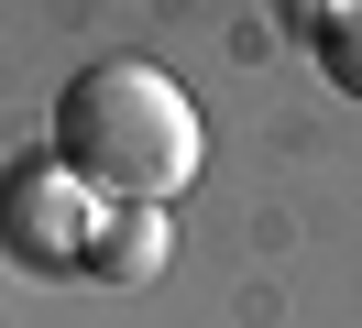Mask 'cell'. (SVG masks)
<instances>
[{
    "label": "cell",
    "instance_id": "cell-1",
    "mask_svg": "<svg viewBox=\"0 0 362 328\" xmlns=\"http://www.w3.org/2000/svg\"><path fill=\"white\" fill-rule=\"evenodd\" d=\"M209 131H198V99H187L165 66H132V55H99L55 87V164L99 197V208H165V197L198 175Z\"/></svg>",
    "mask_w": 362,
    "mask_h": 328
},
{
    "label": "cell",
    "instance_id": "cell-2",
    "mask_svg": "<svg viewBox=\"0 0 362 328\" xmlns=\"http://www.w3.org/2000/svg\"><path fill=\"white\" fill-rule=\"evenodd\" d=\"M88 230H99V197L77 186L55 153L0 175V252L11 262H33V274H88Z\"/></svg>",
    "mask_w": 362,
    "mask_h": 328
},
{
    "label": "cell",
    "instance_id": "cell-3",
    "mask_svg": "<svg viewBox=\"0 0 362 328\" xmlns=\"http://www.w3.org/2000/svg\"><path fill=\"white\" fill-rule=\"evenodd\" d=\"M154 262H165V208H99V230H88L99 284H143Z\"/></svg>",
    "mask_w": 362,
    "mask_h": 328
},
{
    "label": "cell",
    "instance_id": "cell-4",
    "mask_svg": "<svg viewBox=\"0 0 362 328\" xmlns=\"http://www.w3.org/2000/svg\"><path fill=\"white\" fill-rule=\"evenodd\" d=\"M308 55H318V77H329L340 99H362V0H340V11L318 22V44H308Z\"/></svg>",
    "mask_w": 362,
    "mask_h": 328
},
{
    "label": "cell",
    "instance_id": "cell-5",
    "mask_svg": "<svg viewBox=\"0 0 362 328\" xmlns=\"http://www.w3.org/2000/svg\"><path fill=\"white\" fill-rule=\"evenodd\" d=\"M329 11H340V0H286V33H296V44H318V22H329Z\"/></svg>",
    "mask_w": 362,
    "mask_h": 328
}]
</instances>
